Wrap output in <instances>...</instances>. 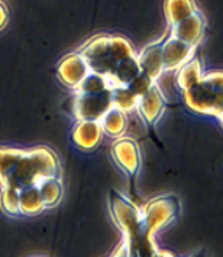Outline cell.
I'll list each match as a JSON object with an SVG mask.
<instances>
[{
  "label": "cell",
  "mask_w": 223,
  "mask_h": 257,
  "mask_svg": "<svg viewBox=\"0 0 223 257\" xmlns=\"http://www.w3.org/2000/svg\"><path fill=\"white\" fill-rule=\"evenodd\" d=\"M48 176H61V161L57 152L48 146H36L24 149L5 185L22 189L36 185L41 179Z\"/></svg>",
  "instance_id": "6da1fadb"
},
{
  "label": "cell",
  "mask_w": 223,
  "mask_h": 257,
  "mask_svg": "<svg viewBox=\"0 0 223 257\" xmlns=\"http://www.w3.org/2000/svg\"><path fill=\"white\" fill-rule=\"evenodd\" d=\"M109 211L112 221L122 233V248L118 254L138 256L150 253L142 234L141 208L126 195L112 189L109 192Z\"/></svg>",
  "instance_id": "7a4b0ae2"
},
{
  "label": "cell",
  "mask_w": 223,
  "mask_h": 257,
  "mask_svg": "<svg viewBox=\"0 0 223 257\" xmlns=\"http://www.w3.org/2000/svg\"><path fill=\"white\" fill-rule=\"evenodd\" d=\"M90 70L107 78L119 62L126 57L136 55L132 42L118 34H99L84 42L77 51Z\"/></svg>",
  "instance_id": "3957f363"
},
{
  "label": "cell",
  "mask_w": 223,
  "mask_h": 257,
  "mask_svg": "<svg viewBox=\"0 0 223 257\" xmlns=\"http://www.w3.org/2000/svg\"><path fill=\"white\" fill-rule=\"evenodd\" d=\"M184 103L197 114L216 117L222 124L223 74L222 71L204 72L201 80L183 93Z\"/></svg>",
  "instance_id": "277c9868"
},
{
  "label": "cell",
  "mask_w": 223,
  "mask_h": 257,
  "mask_svg": "<svg viewBox=\"0 0 223 257\" xmlns=\"http://www.w3.org/2000/svg\"><path fill=\"white\" fill-rule=\"evenodd\" d=\"M181 214V201L177 195L165 194L150 199L141 210L142 234L150 253H154V237L170 227Z\"/></svg>",
  "instance_id": "5b68a950"
},
{
  "label": "cell",
  "mask_w": 223,
  "mask_h": 257,
  "mask_svg": "<svg viewBox=\"0 0 223 257\" xmlns=\"http://www.w3.org/2000/svg\"><path fill=\"white\" fill-rule=\"evenodd\" d=\"M110 153L115 165L126 175L133 189L142 166V155L138 142L132 138H116L112 145Z\"/></svg>",
  "instance_id": "8992f818"
},
{
  "label": "cell",
  "mask_w": 223,
  "mask_h": 257,
  "mask_svg": "<svg viewBox=\"0 0 223 257\" xmlns=\"http://www.w3.org/2000/svg\"><path fill=\"white\" fill-rule=\"evenodd\" d=\"M112 107V93H82L74 91L71 98V114L76 120H100Z\"/></svg>",
  "instance_id": "52a82bcc"
},
{
  "label": "cell",
  "mask_w": 223,
  "mask_h": 257,
  "mask_svg": "<svg viewBox=\"0 0 223 257\" xmlns=\"http://www.w3.org/2000/svg\"><path fill=\"white\" fill-rule=\"evenodd\" d=\"M167 108V98L163 90L160 88L158 82H154L148 91L138 97V101L135 105V110L138 116L141 117L145 126L155 127L158 120L163 117Z\"/></svg>",
  "instance_id": "ba28073f"
},
{
  "label": "cell",
  "mask_w": 223,
  "mask_h": 257,
  "mask_svg": "<svg viewBox=\"0 0 223 257\" xmlns=\"http://www.w3.org/2000/svg\"><path fill=\"white\" fill-rule=\"evenodd\" d=\"M90 72H92L90 67L77 51L64 55L59 59L55 68V75L58 81L70 90H77L83 80Z\"/></svg>",
  "instance_id": "9c48e42d"
},
{
  "label": "cell",
  "mask_w": 223,
  "mask_h": 257,
  "mask_svg": "<svg viewBox=\"0 0 223 257\" xmlns=\"http://www.w3.org/2000/svg\"><path fill=\"white\" fill-rule=\"evenodd\" d=\"M103 128L99 120H76L71 128V141L82 152H93L103 141Z\"/></svg>",
  "instance_id": "30bf717a"
},
{
  "label": "cell",
  "mask_w": 223,
  "mask_h": 257,
  "mask_svg": "<svg viewBox=\"0 0 223 257\" xmlns=\"http://www.w3.org/2000/svg\"><path fill=\"white\" fill-rule=\"evenodd\" d=\"M196 47H191L186 42L177 39L170 32L164 36L161 45V55H163V67L164 71L178 70L184 62L194 55Z\"/></svg>",
  "instance_id": "8fae6325"
},
{
  "label": "cell",
  "mask_w": 223,
  "mask_h": 257,
  "mask_svg": "<svg viewBox=\"0 0 223 257\" xmlns=\"http://www.w3.org/2000/svg\"><path fill=\"white\" fill-rule=\"evenodd\" d=\"M204 31H206V21L199 11L170 28L171 35L196 48L201 42Z\"/></svg>",
  "instance_id": "7c38bea8"
},
{
  "label": "cell",
  "mask_w": 223,
  "mask_h": 257,
  "mask_svg": "<svg viewBox=\"0 0 223 257\" xmlns=\"http://www.w3.org/2000/svg\"><path fill=\"white\" fill-rule=\"evenodd\" d=\"M163 39L150 44L142 49L139 54H136L138 64L141 67V72L146 74L151 80L157 81L161 74L164 72L163 67V55H161V45H163Z\"/></svg>",
  "instance_id": "4fadbf2b"
},
{
  "label": "cell",
  "mask_w": 223,
  "mask_h": 257,
  "mask_svg": "<svg viewBox=\"0 0 223 257\" xmlns=\"http://www.w3.org/2000/svg\"><path fill=\"white\" fill-rule=\"evenodd\" d=\"M139 74H141V67L138 64V58H136V55H130V57L122 59L106 80L109 82L110 90H113L116 87L129 85Z\"/></svg>",
  "instance_id": "5bb4252c"
},
{
  "label": "cell",
  "mask_w": 223,
  "mask_h": 257,
  "mask_svg": "<svg viewBox=\"0 0 223 257\" xmlns=\"http://www.w3.org/2000/svg\"><path fill=\"white\" fill-rule=\"evenodd\" d=\"M176 85L177 88L184 93L188 88H191L194 84L201 80L203 74H204V67H203V61L199 55H193L188 59L187 62H184L178 70H176Z\"/></svg>",
  "instance_id": "9a60e30c"
},
{
  "label": "cell",
  "mask_w": 223,
  "mask_h": 257,
  "mask_svg": "<svg viewBox=\"0 0 223 257\" xmlns=\"http://www.w3.org/2000/svg\"><path fill=\"white\" fill-rule=\"evenodd\" d=\"M36 187H38L45 210L55 208L61 204L62 197H64V185H62L61 176L44 178L36 184Z\"/></svg>",
  "instance_id": "2e32d148"
},
{
  "label": "cell",
  "mask_w": 223,
  "mask_h": 257,
  "mask_svg": "<svg viewBox=\"0 0 223 257\" xmlns=\"http://www.w3.org/2000/svg\"><path fill=\"white\" fill-rule=\"evenodd\" d=\"M99 121L102 124L103 133L113 139L123 136L125 132L128 130V124H129L126 111L120 110L118 107H113V105L106 111Z\"/></svg>",
  "instance_id": "e0dca14e"
},
{
  "label": "cell",
  "mask_w": 223,
  "mask_h": 257,
  "mask_svg": "<svg viewBox=\"0 0 223 257\" xmlns=\"http://www.w3.org/2000/svg\"><path fill=\"white\" fill-rule=\"evenodd\" d=\"M197 11L199 9L194 0H164V16L168 28Z\"/></svg>",
  "instance_id": "ac0fdd59"
},
{
  "label": "cell",
  "mask_w": 223,
  "mask_h": 257,
  "mask_svg": "<svg viewBox=\"0 0 223 257\" xmlns=\"http://www.w3.org/2000/svg\"><path fill=\"white\" fill-rule=\"evenodd\" d=\"M19 208H21V215H26V217H34L45 211L36 185L19 189Z\"/></svg>",
  "instance_id": "d6986e66"
},
{
  "label": "cell",
  "mask_w": 223,
  "mask_h": 257,
  "mask_svg": "<svg viewBox=\"0 0 223 257\" xmlns=\"http://www.w3.org/2000/svg\"><path fill=\"white\" fill-rule=\"evenodd\" d=\"M0 210L11 218H18L21 215L19 208V189L9 187H0Z\"/></svg>",
  "instance_id": "ffe728a7"
},
{
  "label": "cell",
  "mask_w": 223,
  "mask_h": 257,
  "mask_svg": "<svg viewBox=\"0 0 223 257\" xmlns=\"http://www.w3.org/2000/svg\"><path fill=\"white\" fill-rule=\"evenodd\" d=\"M22 151H24L22 148L0 146V187L5 185L6 178L18 162Z\"/></svg>",
  "instance_id": "44dd1931"
},
{
  "label": "cell",
  "mask_w": 223,
  "mask_h": 257,
  "mask_svg": "<svg viewBox=\"0 0 223 257\" xmlns=\"http://www.w3.org/2000/svg\"><path fill=\"white\" fill-rule=\"evenodd\" d=\"M112 93V105L118 107L123 111H130L135 110V105L138 101V95L130 90L129 87H116L113 90H110Z\"/></svg>",
  "instance_id": "7402d4cb"
},
{
  "label": "cell",
  "mask_w": 223,
  "mask_h": 257,
  "mask_svg": "<svg viewBox=\"0 0 223 257\" xmlns=\"http://www.w3.org/2000/svg\"><path fill=\"white\" fill-rule=\"evenodd\" d=\"M106 90H110L109 82L106 80L103 75L97 74V72H90L83 82L79 85L77 90L74 91H82V93H102Z\"/></svg>",
  "instance_id": "603a6c76"
},
{
  "label": "cell",
  "mask_w": 223,
  "mask_h": 257,
  "mask_svg": "<svg viewBox=\"0 0 223 257\" xmlns=\"http://www.w3.org/2000/svg\"><path fill=\"white\" fill-rule=\"evenodd\" d=\"M154 82H157V81H154V80H151L146 74L141 72V74L133 80V81L130 82L128 87H129L130 90L136 94L138 97H141L142 94L145 93V91H148V90H150V87L153 85Z\"/></svg>",
  "instance_id": "cb8c5ba5"
},
{
  "label": "cell",
  "mask_w": 223,
  "mask_h": 257,
  "mask_svg": "<svg viewBox=\"0 0 223 257\" xmlns=\"http://www.w3.org/2000/svg\"><path fill=\"white\" fill-rule=\"evenodd\" d=\"M9 24V8L5 2L0 0V32Z\"/></svg>",
  "instance_id": "d4e9b609"
}]
</instances>
